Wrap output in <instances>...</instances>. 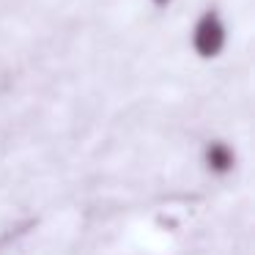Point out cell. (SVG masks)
Segmentation results:
<instances>
[{
    "label": "cell",
    "instance_id": "1",
    "mask_svg": "<svg viewBox=\"0 0 255 255\" xmlns=\"http://www.w3.org/2000/svg\"><path fill=\"white\" fill-rule=\"evenodd\" d=\"M189 44H192L195 55L203 61H214L225 52L228 47V25L217 11H203L192 25L189 33Z\"/></svg>",
    "mask_w": 255,
    "mask_h": 255
},
{
    "label": "cell",
    "instance_id": "2",
    "mask_svg": "<svg viewBox=\"0 0 255 255\" xmlns=\"http://www.w3.org/2000/svg\"><path fill=\"white\" fill-rule=\"evenodd\" d=\"M200 167L209 178L225 181L239 170V151L236 145H231V140L225 137H211L200 148Z\"/></svg>",
    "mask_w": 255,
    "mask_h": 255
},
{
    "label": "cell",
    "instance_id": "3",
    "mask_svg": "<svg viewBox=\"0 0 255 255\" xmlns=\"http://www.w3.org/2000/svg\"><path fill=\"white\" fill-rule=\"evenodd\" d=\"M151 3H154V6H170L173 0H151Z\"/></svg>",
    "mask_w": 255,
    "mask_h": 255
}]
</instances>
